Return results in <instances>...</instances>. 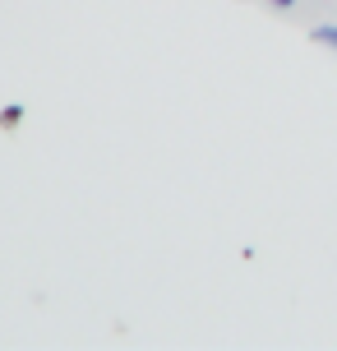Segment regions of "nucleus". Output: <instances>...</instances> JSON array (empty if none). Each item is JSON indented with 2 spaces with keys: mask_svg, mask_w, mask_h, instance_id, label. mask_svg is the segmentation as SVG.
<instances>
[{
  "mask_svg": "<svg viewBox=\"0 0 337 351\" xmlns=\"http://www.w3.org/2000/svg\"><path fill=\"white\" fill-rule=\"evenodd\" d=\"M314 42H328V47H337V23H323V28H314Z\"/></svg>",
  "mask_w": 337,
  "mask_h": 351,
  "instance_id": "obj_1",
  "label": "nucleus"
},
{
  "mask_svg": "<svg viewBox=\"0 0 337 351\" xmlns=\"http://www.w3.org/2000/svg\"><path fill=\"white\" fill-rule=\"evenodd\" d=\"M273 5H282V10H286V5H296V0H273Z\"/></svg>",
  "mask_w": 337,
  "mask_h": 351,
  "instance_id": "obj_2",
  "label": "nucleus"
}]
</instances>
